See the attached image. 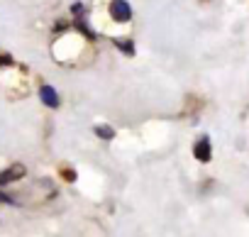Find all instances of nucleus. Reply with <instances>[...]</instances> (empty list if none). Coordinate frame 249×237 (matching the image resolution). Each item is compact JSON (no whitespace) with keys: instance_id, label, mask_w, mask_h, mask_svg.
Returning a JSON list of instances; mask_svg holds the SVG:
<instances>
[{"instance_id":"1","label":"nucleus","mask_w":249,"mask_h":237,"mask_svg":"<svg viewBox=\"0 0 249 237\" xmlns=\"http://www.w3.org/2000/svg\"><path fill=\"white\" fill-rule=\"evenodd\" d=\"M110 15H112L115 22H130L132 8H130L127 0H112V3H110Z\"/></svg>"},{"instance_id":"2","label":"nucleus","mask_w":249,"mask_h":237,"mask_svg":"<svg viewBox=\"0 0 249 237\" xmlns=\"http://www.w3.org/2000/svg\"><path fill=\"white\" fill-rule=\"evenodd\" d=\"M193 157H196L198 162H203V164H208V162H210V157H213L210 137H203V140H198V142H196V147H193Z\"/></svg>"},{"instance_id":"3","label":"nucleus","mask_w":249,"mask_h":237,"mask_svg":"<svg viewBox=\"0 0 249 237\" xmlns=\"http://www.w3.org/2000/svg\"><path fill=\"white\" fill-rule=\"evenodd\" d=\"M22 176H25V166H22V164H13L10 169H5L3 174H0V186L13 183V181H18V179H22Z\"/></svg>"},{"instance_id":"4","label":"nucleus","mask_w":249,"mask_h":237,"mask_svg":"<svg viewBox=\"0 0 249 237\" xmlns=\"http://www.w3.org/2000/svg\"><path fill=\"white\" fill-rule=\"evenodd\" d=\"M39 98H42V103H44L47 108H59V103H61L59 93H56L52 86H42V88H39Z\"/></svg>"},{"instance_id":"5","label":"nucleus","mask_w":249,"mask_h":237,"mask_svg":"<svg viewBox=\"0 0 249 237\" xmlns=\"http://www.w3.org/2000/svg\"><path fill=\"white\" fill-rule=\"evenodd\" d=\"M93 132H95L100 140H112V137H115V130H112V128H107V125H95V128H93Z\"/></svg>"},{"instance_id":"6","label":"nucleus","mask_w":249,"mask_h":237,"mask_svg":"<svg viewBox=\"0 0 249 237\" xmlns=\"http://www.w3.org/2000/svg\"><path fill=\"white\" fill-rule=\"evenodd\" d=\"M115 47H117V49H122L127 56H132V54H135V42H130V39H115Z\"/></svg>"},{"instance_id":"7","label":"nucleus","mask_w":249,"mask_h":237,"mask_svg":"<svg viewBox=\"0 0 249 237\" xmlns=\"http://www.w3.org/2000/svg\"><path fill=\"white\" fill-rule=\"evenodd\" d=\"M0 64H3V66H10V64H13V56H10V54H0Z\"/></svg>"},{"instance_id":"8","label":"nucleus","mask_w":249,"mask_h":237,"mask_svg":"<svg viewBox=\"0 0 249 237\" xmlns=\"http://www.w3.org/2000/svg\"><path fill=\"white\" fill-rule=\"evenodd\" d=\"M64 179H66V181H76V174H73L71 169H64Z\"/></svg>"},{"instance_id":"9","label":"nucleus","mask_w":249,"mask_h":237,"mask_svg":"<svg viewBox=\"0 0 249 237\" xmlns=\"http://www.w3.org/2000/svg\"><path fill=\"white\" fill-rule=\"evenodd\" d=\"M71 13H73V15L83 13V5H81V3H73V5H71Z\"/></svg>"},{"instance_id":"10","label":"nucleus","mask_w":249,"mask_h":237,"mask_svg":"<svg viewBox=\"0 0 249 237\" xmlns=\"http://www.w3.org/2000/svg\"><path fill=\"white\" fill-rule=\"evenodd\" d=\"M0 201H3V203H15V198H10V196H5V193H0Z\"/></svg>"}]
</instances>
